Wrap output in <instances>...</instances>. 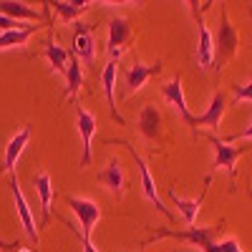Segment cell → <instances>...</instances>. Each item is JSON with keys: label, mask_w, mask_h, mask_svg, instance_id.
Masks as SVG:
<instances>
[{"label": "cell", "mask_w": 252, "mask_h": 252, "mask_svg": "<svg viewBox=\"0 0 252 252\" xmlns=\"http://www.w3.org/2000/svg\"><path fill=\"white\" fill-rule=\"evenodd\" d=\"M222 227H189V229H157V232L146 240V242H154V240H164V237H172V240H184V242H192L199 247V252H240V245L237 240H222V242H215V237L220 235Z\"/></svg>", "instance_id": "6da1fadb"}, {"label": "cell", "mask_w": 252, "mask_h": 252, "mask_svg": "<svg viewBox=\"0 0 252 252\" xmlns=\"http://www.w3.org/2000/svg\"><path fill=\"white\" fill-rule=\"evenodd\" d=\"M237 46H240V33L235 31L232 23H229L227 8H222L220 10V28H217V35H215V63H217V68L237 56Z\"/></svg>", "instance_id": "7a4b0ae2"}, {"label": "cell", "mask_w": 252, "mask_h": 252, "mask_svg": "<svg viewBox=\"0 0 252 252\" xmlns=\"http://www.w3.org/2000/svg\"><path fill=\"white\" fill-rule=\"evenodd\" d=\"M187 5L192 8L194 20H197V31H199L197 63H199V68H212V66H215V35L209 33V28L204 26V20H202V10H204V8H209V3H207V5H202V8H197L199 3H187Z\"/></svg>", "instance_id": "3957f363"}, {"label": "cell", "mask_w": 252, "mask_h": 252, "mask_svg": "<svg viewBox=\"0 0 252 252\" xmlns=\"http://www.w3.org/2000/svg\"><path fill=\"white\" fill-rule=\"evenodd\" d=\"M116 144H121V146H126V149L131 152V157H134V161H136V166H139V177H141V192H144V197L149 199L159 212L166 217V220H172V212L164 207V202H161V197H159V192H157V184H154V179H152V172H149V166H146V161L136 154V149L129 144V141H116Z\"/></svg>", "instance_id": "277c9868"}, {"label": "cell", "mask_w": 252, "mask_h": 252, "mask_svg": "<svg viewBox=\"0 0 252 252\" xmlns=\"http://www.w3.org/2000/svg\"><path fill=\"white\" fill-rule=\"evenodd\" d=\"M68 207L73 209V215L78 217V227H81V235L83 237H91L96 222L101 220V207L94 199L86 197H66Z\"/></svg>", "instance_id": "5b68a950"}, {"label": "cell", "mask_w": 252, "mask_h": 252, "mask_svg": "<svg viewBox=\"0 0 252 252\" xmlns=\"http://www.w3.org/2000/svg\"><path fill=\"white\" fill-rule=\"evenodd\" d=\"M209 144L215 149V169H224L229 177H237L235 166H237V159L247 152V146H229L224 139H217V136H207Z\"/></svg>", "instance_id": "8992f818"}, {"label": "cell", "mask_w": 252, "mask_h": 252, "mask_svg": "<svg viewBox=\"0 0 252 252\" xmlns=\"http://www.w3.org/2000/svg\"><path fill=\"white\" fill-rule=\"evenodd\" d=\"M131 40V26L126 18H111L109 20V40H106V51H109V61L121 58V53L126 51V43Z\"/></svg>", "instance_id": "52a82bcc"}, {"label": "cell", "mask_w": 252, "mask_h": 252, "mask_svg": "<svg viewBox=\"0 0 252 252\" xmlns=\"http://www.w3.org/2000/svg\"><path fill=\"white\" fill-rule=\"evenodd\" d=\"M10 192H13V199H15V209H18V217L23 222V232L26 237L38 247V227H35V220H33V212L28 207V199L23 197V189H20V182L15 174H10Z\"/></svg>", "instance_id": "ba28073f"}, {"label": "cell", "mask_w": 252, "mask_h": 252, "mask_svg": "<svg viewBox=\"0 0 252 252\" xmlns=\"http://www.w3.org/2000/svg\"><path fill=\"white\" fill-rule=\"evenodd\" d=\"M76 126H78V134H81V141H83L81 169H86L91 164V141H94V134H96V116L89 114L83 106H78V103H76Z\"/></svg>", "instance_id": "9c48e42d"}, {"label": "cell", "mask_w": 252, "mask_h": 252, "mask_svg": "<svg viewBox=\"0 0 252 252\" xmlns=\"http://www.w3.org/2000/svg\"><path fill=\"white\" fill-rule=\"evenodd\" d=\"M78 61L83 63H94L96 61V46H94V31L91 26L76 20L73 23V51H71Z\"/></svg>", "instance_id": "30bf717a"}, {"label": "cell", "mask_w": 252, "mask_h": 252, "mask_svg": "<svg viewBox=\"0 0 252 252\" xmlns=\"http://www.w3.org/2000/svg\"><path fill=\"white\" fill-rule=\"evenodd\" d=\"M161 96L177 109V114L182 116V121L194 129V116H192V111H189V106H187V98H184V91H182V76L179 73L169 83H164V86H161Z\"/></svg>", "instance_id": "8fae6325"}, {"label": "cell", "mask_w": 252, "mask_h": 252, "mask_svg": "<svg viewBox=\"0 0 252 252\" xmlns=\"http://www.w3.org/2000/svg\"><path fill=\"white\" fill-rule=\"evenodd\" d=\"M224 109H227V96L222 91H215L212 98H209V106L204 114L194 116V131L199 126H207V129H217L222 124V116H224Z\"/></svg>", "instance_id": "7c38bea8"}, {"label": "cell", "mask_w": 252, "mask_h": 252, "mask_svg": "<svg viewBox=\"0 0 252 252\" xmlns=\"http://www.w3.org/2000/svg\"><path fill=\"white\" fill-rule=\"evenodd\" d=\"M161 73V61L146 66V63H139L134 61V66L126 71V94H134V91H141L144 83L149 81L152 76H159Z\"/></svg>", "instance_id": "4fadbf2b"}, {"label": "cell", "mask_w": 252, "mask_h": 252, "mask_svg": "<svg viewBox=\"0 0 252 252\" xmlns=\"http://www.w3.org/2000/svg\"><path fill=\"white\" fill-rule=\"evenodd\" d=\"M28 141H31V126H23L10 141H8V146H5V157H3V166H0V172L3 174H13V169H15V161H18V157L23 154V149L28 146Z\"/></svg>", "instance_id": "5bb4252c"}, {"label": "cell", "mask_w": 252, "mask_h": 252, "mask_svg": "<svg viewBox=\"0 0 252 252\" xmlns=\"http://www.w3.org/2000/svg\"><path fill=\"white\" fill-rule=\"evenodd\" d=\"M96 179L101 182V187H106L109 192L116 194V197H121L124 189H126V174H124V169H121V161H119V159H111L109 166H103Z\"/></svg>", "instance_id": "9a60e30c"}, {"label": "cell", "mask_w": 252, "mask_h": 252, "mask_svg": "<svg viewBox=\"0 0 252 252\" xmlns=\"http://www.w3.org/2000/svg\"><path fill=\"white\" fill-rule=\"evenodd\" d=\"M0 13L3 15H8V18H13V20H43L48 13H51V3H46V10L43 13H38V10H33V8H28L26 3H20V0H0Z\"/></svg>", "instance_id": "2e32d148"}, {"label": "cell", "mask_w": 252, "mask_h": 252, "mask_svg": "<svg viewBox=\"0 0 252 252\" xmlns=\"http://www.w3.org/2000/svg\"><path fill=\"white\" fill-rule=\"evenodd\" d=\"M139 131L144 139H149V141H157L159 134H161V114L157 106H152V103H146V106L139 111Z\"/></svg>", "instance_id": "e0dca14e"}, {"label": "cell", "mask_w": 252, "mask_h": 252, "mask_svg": "<svg viewBox=\"0 0 252 252\" xmlns=\"http://www.w3.org/2000/svg\"><path fill=\"white\" fill-rule=\"evenodd\" d=\"M116 73H119V63L116 61H109L103 66V73H101V86H103V94H106V101H109V111H111V119L124 124V116L119 114L116 109V98H114V86H116Z\"/></svg>", "instance_id": "ac0fdd59"}, {"label": "cell", "mask_w": 252, "mask_h": 252, "mask_svg": "<svg viewBox=\"0 0 252 252\" xmlns=\"http://www.w3.org/2000/svg\"><path fill=\"white\" fill-rule=\"evenodd\" d=\"M33 187L38 192L40 199V212H43V224H48L51 220V202H53V184H51V174L48 172H40L33 177Z\"/></svg>", "instance_id": "d6986e66"}, {"label": "cell", "mask_w": 252, "mask_h": 252, "mask_svg": "<svg viewBox=\"0 0 252 252\" xmlns=\"http://www.w3.org/2000/svg\"><path fill=\"white\" fill-rule=\"evenodd\" d=\"M43 56L48 58V63L53 66V71H56L58 76H66V71H68V61H71V53H68L66 48L58 46V43H53V38H48Z\"/></svg>", "instance_id": "ffe728a7"}, {"label": "cell", "mask_w": 252, "mask_h": 252, "mask_svg": "<svg viewBox=\"0 0 252 252\" xmlns=\"http://www.w3.org/2000/svg\"><path fill=\"white\" fill-rule=\"evenodd\" d=\"M89 0H81V3H68V0H58V3H51V8L61 15L63 23H76L78 15H83L89 10Z\"/></svg>", "instance_id": "44dd1931"}, {"label": "cell", "mask_w": 252, "mask_h": 252, "mask_svg": "<svg viewBox=\"0 0 252 252\" xmlns=\"http://www.w3.org/2000/svg\"><path fill=\"white\" fill-rule=\"evenodd\" d=\"M169 197H172V202H174V207L182 212V217H184V222L192 227L194 222H197V215H199V207H202V199H204V192H202V197L199 199H184V197H177V192L172 189L169 192Z\"/></svg>", "instance_id": "7402d4cb"}, {"label": "cell", "mask_w": 252, "mask_h": 252, "mask_svg": "<svg viewBox=\"0 0 252 252\" xmlns=\"http://www.w3.org/2000/svg\"><path fill=\"white\" fill-rule=\"evenodd\" d=\"M40 26H28L23 31H10V33H0V51H5V48H23L31 35H35Z\"/></svg>", "instance_id": "603a6c76"}, {"label": "cell", "mask_w": 252, "mask_h": 252, "mask_svg": "<svg viewBox=\"0 0 252 252\" xmlns=\"http://www.w3.org/2000/svg\"><path fill=\"white\" fill-rule=\"evenodd\" d=\"M81 83H83V73H81V61L71 53L68 61V71H66V98H76L81 91Z\"/></svg>", "instance_id": "cb8c5ba5"}, {"label": "cell", "mask_w": 252, "mask_h": 252, "mask_svg": "<svg viewBox=\"0 0 252 252\" xmlns=\"http://www.w3.org/2000/svg\"><path fill=\"white\" fill-rule=\"evenodd\" d=\"M232 96H235V101H250V103H252V73H250V78H247L245 86H235Z\"/></svg>", "instance_id": "d4e9b609"}, {"label": "cell", "mask_w": 252, "mask_h": 252, "mask_svg": "<svg viewBox=\"0 0 252 252\" xmlns=\"http://www.w3.org/2000/svg\"><path fill=\"white\" fill-rule=\"evenodd\" d=\"M23 28H28V26L18 23V20H13V18H8V15L0 13V31H3V33H10V31H23Z\"/></svg>", "instance_id": "484cf974"}, {"label": "cell", "mask_w": 252, "mask_h": 252, "mask_svg": "<svg viewBox=\"0 0 252 252\" xmlns=\"http://www.w3.org/2000/svg\"><path fill=\"white\" fill-rule=\"evenodd\" d=\"M63 224H66V227L71 229V232H73V235L81 240V247H83V252H98V250L91 245V240H89V237H83V235H81V229H76V224H71V222H66V220H63Z\"/></svg>", "instance_id": "4316f807"}, {"label": "cell", "mask_w": 252, "mask_h": 252, "mask_svg": "<svg viewBox=\"0 0 252 252\" xmlns=\"http://www.w3.org/2000/svg\"><path fill=\"white\" fill-rule=\"evenodd\" d=\"M245 139H252V121H250V126H247V129H242L240 134H232V136H227L224 141L229 144V141H245Z\"/></svg>", "instance_id": "83f0119b"}, {"label": "cell", "mask_w": 252, "mask_h": 252, "mask_svg": "<svg viewBox=\"0 0 252 252\" xmlns=\"http://www.w3.org/2000/svg\"><path fill=\"white\" fill-rule=\"evenodd\" d=\"M0 250H3V252H20V245H18V242H5V240H0Z\"/></svg>", "instance_id": "f1b7e54d"}, {"label": "cell", "mask_w": 252, "mask_h": 252, "mask_svg": "<svg viewBox=\"0 0 252 252\" xmlns=\"http://www.w3.org/2000/svg\"><path fill=\"white\" fill-rule=\"evenodd\" d=\"M20 252H33V250H28V247H20Z\"/></svg>", "instance_id": "f546056e"}, {"label": "cell", "mask_w": 252, "mask_h": 252, "mask_svg": "<svg viewBox=\"0 0 252 252\" xmlns=\"http://www.w3.org/2000/svg\"><path fill=\"white\" fill-rule=\"evenodd\" d=\"M182 252H187V250H182ZM189 252H197V250H189Z\"/></svg>", "instance_id": "4dcf8cb0"}, {"label": "cell", "mask_w": 252, "mask_h": 252, "mask_svg": "<svg viewBox=\"0 0 252 252\" xmlns=\"http://www.w3.org/2000/svg\"><path fill=\"white\" fill-rule=\"evenodd\" d=\"M250 199H252V192H250Z\"/></svg>", "instance_id": "1f68e13d"}, {"label": "cell", "mask_w": 252, "mask_h": 252, "mask_svg": "<svg viewBox=\"0 0 252 252\" xmlns=\"http://www.w3.org/2000/svg\"><path fill=\"white\" fill-rule=\"evenodd\" d=\"M250 13H252V10H250Z\"/></svg>", "instance_id": "d6a6232c"}, {"label": "cell", "mask_w": 252, "mask_h": 252, "mask_svg": "<svg viewBox=\"0 0 252 252\" xmlns=\"http://www.w3.org/2000/svg\"><path fill=\"white\" fill-rule=\"evenodd\" d=\"M240 252H242V250H240Z\"/></svg>", "instance_id": "836d02e7"}]
</instances>
